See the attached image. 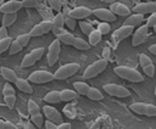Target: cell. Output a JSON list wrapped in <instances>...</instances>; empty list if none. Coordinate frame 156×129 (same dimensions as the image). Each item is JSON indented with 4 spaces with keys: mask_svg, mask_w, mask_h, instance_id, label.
I'll return each instance as SVG.
<instances>
[{
    "mask_svg": "<svg viewBox=\"0 0 156 129\" xmlns=\"http://www.w3.org/2000/svg\"><path fill=\"white\" fill-rule=\"evenodd\" d=\"M113 72L118 77H121L122 79H126V80L132 82V83H140L144 80L143 75L136 69L127 67V66H117L113 68Z\"/></svg>",
    "mask_w": 156,
    "mask_h": 129,
    "instance_id": "cell-1",
    "label": "cell"
},
{
    "mask_svg": "<svg viewBox=\"0 0 156 129\" xmlns=\"http://www.w3.org/2000/svg\"><path fill=\"white\" fill-rule=\"evenodd\" d=\"M107 67V60H98L95 62H93L90 66H88L83 73V78L84 79H90V78H94L96 77L98 74H100L101 72L105 71V68Z\"/></svg>",
    "mask_w": 156,
    "mask_h": 129,
    "instance_id": "cell-2",
    "label": "cell"
},
{
    "mask_svg": "<svg viewBox=\"0 0 156 129\" xmlns=\"http://www.w3.org/2000/svg\"><path fill=\"white\" fill-rule=\"evenodd\" d=\"M79 71V64L78 63H67V64H63L61 66L55 73H54V79H67L72 75H74L77 72Z\"/></svg>",
    "mask_w": 156,
    "mask_h": 129,
    "instance_id": "cell-3",
    "label": "cell"
},
{
    "mask_svg": "<svg viewBox=\"0 0 156 129\" xmlns=\"http://www.w3.org/2000/svg\"><path fill=\"white\" fill-rule=\"evenodd\" d=\"M104 90H105L106 94H108L111 96H116V97H128V96H130V91L127 88H124L123 85H119V84H115V83L105 84Z\"/></svg>",
    "mask_w": 156,
    "mask_h": 129,
    "instance_id": "cell-4",
    "label": "cell"
},
{
    "mask_svg": "<svg viewBox=\"0 0 156 129\" xmlns=\"http://www.w3.org/2000/svg\"><path fill=\"white\" fill-rule=\"evenodd\" d=\"M61 51V41L58 39H55L50 46H49V51H48V64L51 67L56 63V61L58 60V55Z\"/></svg>",
    "mask_w": 156,
    "mask_h": 129,
    "instance_id": "cell-5",
    "label": "cell"
},
{
    "mask_svg": "<svg viewBox=\"0 0 156 129\" xmlns=\"http://www.w3.org/2000/svg\"><path fill=\"white\" fill-rule=\"evenodd\" d=\"M29 82L35 83V84H43L51 82L54 79V74L48 72V71H34L33 73L29 74Z\"/></svg>",
    "mask_w": 156,
    "mask_h": 129,
    "instance_id": "cell-6",
    "label": "cell"
},
{
    "mask_svg": "<svg viewBox=\"0 0 156 129\" xmlns=\"http://www.w3.org/2000/svg\"><path fill=\"white\" fill-rule=\"evenodd\" d=\"M133 34V39H132V45L133 46H138L140 44H143L147 35H149V28L146 26H140L135 32L132 33Z\"/></svg>",
    "mask_w": 156,
    "mask_h": 129,
    "instance_id": "cell-7",
    "label": "cell"
},
{
    "mask_svg": "<svg viewBox=\"0 0 156 129\" xmlns=\"http://www.w3.org/2000/svg\"><path fill=\"white\" fill-rule=\"evenodd\" d=\"M133 32H134V27H132V26H124L123 24L122 27H119L118 29H116L113 32L112 39L115 40V43H119L123 39H126L127 37H129Z\"/></svg>",
    "mask_w": 156,
    "mask_h": 129,
    "instance_id": "cell-8",
    "label": "cell"
},
{
    "mask_svg": "<svg viewBox=\"0 0 156 129\" xmlns=\"http://www.w3.org/2000/svg\"><path fill=\"white\" fill-rule=\"evenodd\" d=\"M156 10V2L155 1H145V2H140L136 4L132 11H134L135 13H141V15H146V13H152Z\"/></svg>",
    "mask_w": 156,
    "mask_h": 129,
    "instance_id": "cell-9",
    "label": "cell"
},
{
    "mask_svg": "<svg viewBox=\"0 0 156 129\" xmlns=\"http://www.w3.org/2000/svg\"><path fill=\"white\" fill-rule=\"evenodd\" d=\"M91 13L95 17H98L99 19H101L102 22H115L117 19L116 15H113L107 9H96V10H93Z\"/></svg>",
    "mask_w": 156,
    "mask_h": 129,
    "instance_id": "cell-10",
    "label": "cell"
},
{
    "mask_svg": "<svg viewBox=\"0 0 156 129\" xmlns=\"http://www.w3.org/2000/svg\"><path fill=\"white\" fill-rule=\"evenodd\" d=\"M22 2L18 0H9L0 5V12L2 13H11V12H18L22 9Z\"/></svg>",
    "mask_w": 156,
    "mask_h": 129,
    "instance_id": "cell-11",
    "label": "cell"
},
{
    "mask_svg": "<svg viewBox=\"0 0 156 129\" xmlns=\"http://www.w3.org/2000/svg\"><path fill=\"white\" fill-rule=\"evenodd\" d=\"M43 111H44L45 117H48L49 120H52V122L56 123V124H60V123L62 122V117H61L60 112H58L55 107H51V106L46 105V106L43 107Z\"/></svg>",
    "mask_w": 156,
    "mask_h": 129,
    "instance_id": "cell-12",
    "label": "cell"
},
{
    "mask_svg": "<svg viewBox=\"0 0 156 129\" xmlns=\"http://www.w3.org/2000/svg\"><path fill=\"white\" fill-rule=\"evenodd\" d=\"M113 15L116 16H129L130 15V9H128L124 4H121V2H112L110 4V9H108Z\"/></svg>",
    "mask_w": 156,
    "mask_h": 129,
    "instance_id": "cell-13",
    "label": "cell"
},
{
    "mask_svg": "<svg viewBox=\"0 0 156 129\" xmlns=\"http://www.w3.org/2000/svg\"><path fill=\"white\" fill-rule=\"evenodd\" d=\"M90 15H91V10H89L88 7H84V6L76 7L73 10H69V12H68V16H71L74 19H83V18L89 17Z\"/></svg>",
    "mask_w": 156,
    "mask_h": 129,
    "instance_id": "cell-14",
    "label": "cell"
},
{
    "mask_svg": "<svg viewBox=\"0 0 156 129\" xmlns=\"http://www.w3.org/2000/svg\"><path fill=\"white\" fill-rule=\"evenodd\" d=\"M144 21V15L141 13H134L127 16V19L124 21V26H132V27H139Z\"/></svg>",
    "mask_w": 156,
    "mask_h": 129,
    "instance_id": "cell-15",
    "label": "cell"
},
{
    "mask_svg": "<svg viewBox=\"0 0 156 129\" xmlns=\"http://www.w3.org/2000/svg\"><path fill=\"white\" fill-rule=\"evenodd\" d=\"M15 85H16V88H17L20 91H22V92H27V94H32V92H33L32 85H30L29 82L26 80V79L17 78L16 82H15Z\"/></svg>",
    "mask_w": 156,
    "mask_h": 129,
    "instance_id": "cell-16",
    "label": "cell"
},
{
    "mask_svg": "<svg viewBox=\"0 0 156 129\" xmlns=\"http://www.w3.org/2000/svg\"><path fill=\"white\" fill-rule=\"evenodd\" d=\"M0 72H1V75H2V78H4L6 82H9V83H15V82H16V79H17V75H16L15 71H12L11 68L2 66V67L0 68Z\"/></svg>",
    "mask_w": 156,
    "mask_h": 129,
    "instance_id": "cell-17",
    "label": "cell"
},
{
    "mask_svg": "<svg viewBox=\"0 0 156 129\" xmlns=\"http://www.w3.org/2000/svg\"><path fill=\"white\" fill-rule=\"evenodd\" d=\"M77 96H78V94H77L76 90L65 89V90H61V91H60V100H61V101H65V102L72 101V100H74Z\"/></svg>",
    "mask_w": 156,
    "mask_h": 129,
    "instance_id": "cell-18",
    "label": "cell"
},
{
    "mask_svg": "<svg viewBox=\"0 0 156 129\" xmlns=\"http://www.w3.org/2000/svg\"><path fill=\"white\" fill-rule=\"evenodd\" d=\"M85 96H87L89 100H93V101H100V100L104 99L101 91L98 90V89H95V88H91V86H89V89H88Z\"/></svg>",
    "mask_w": 156,
    "mask_h": 129,
    "instance_id": "cell-19",
    "label": "cell"
},
{
    "mask_svg": "<svg viewBox=\"0 0 156 129\" xmlns=\"http://www.w3.org/2000/svg\"><path fill=\"white\" fill-rule=\"evenodd\" d=\"M72 45H73L77 50H89V49H90L89 43L85 41V40L82 39V38H79V37H74V40H73Z\"/></svg>",
    "mask_w": 156,
    "mask_h": 129,
    "instance_id": "cell-20",
    "label": "cell"
},
{
    "mask_svg": "<svg viewBox=\"0 0 156 129\" xmlns=\"http://www.w3.org/2000/svg\"><path fill=\"white\" fill-rule=\"evenodd\" d=\"M17 19V12H11V13H4L2 17V26L4 27H9L11 24H13Z\"/></svg>",
    "mask_w": 156,
    "mask_h": 129,
    "instance_id": "cell-21",
    "label": "cell"
},
{
    "mask_svg": "<svg viewBox=\"0 0 156 129\" xmlns=\"http://www.w3.org/2000/svg\"><path fill=\"white\" fill-rule=\"evenodd\" d=\"M88 38H89V45H90V46H91V45H98V44L101 41V34H100V32H99L98 29L91 30V32L89 33Z\"/></svg>",
    "mask_w": 156,
    "mask_h": 129,
    "instance_id": "cell-22",
    "label": "cell"
},
{
    "mask_svg": "<svg viewBox=\"0 0 156 129\" xmlns=\"http://www.w3.org/2000/svg\"><path fill=\"white\" fill-rule=\"evenodd\" d=\"M73 88H74V90L77 91L78 95H85L88 89H89V85L87 83H84V82H74L73 83Z\"/></svg>",
    "mask_w": 156,
    "mask_h": 129,
    "instance_id": "cell-23",
    "label": "cell"
},
{
    "mask_svg": "<svg viewBox=\"0 0 156 129\" xmlns=\"http://www.w3.org/2000/svg\"><path fill=\"white\" fill-rule=\"evenodd\" d=\"M44 100L46 101V102H49V103H57V102H60L61 100H60V92L58 91H49L45 96H44Z\"/></svg>",
    "mask_w": 156,
    "mask_h": 129,
    "instance_id": "cell-24",
    "label": "cell"
},
{
    "mask_svg": "<svg viewBox=\"0 0 156 129\" xmlns=\"http://www.w3.org/2000/svg\"><path fill=\"white\" fill-rule=\"evenodd\" d=\"M56 38H57L61 43H63V44H66V45H72V43H73V40H74V35H72V34L68 33L67 30H66L65 33L57 35Z\"/></svg>",
    "mask_w": 156,
    "mask_h": 129,
    "instance_id": "cell-25",
    "label": "cell"
},
{
    "mask_svg": "<svg viewBox=\"0 0 156 129\" xmlns=\"http://www.w3.org/2000/svg\"><path fill=\"white\" fill-rule=\"evenodd\" d=\"M37 62V60L29 54H27L23 58H22V62H21V68H27V67H32L34 63Z\"/></svg>",
    "mask_w": 156,
    "mask_h": 129,
    "instance_id": "cell-26",
    "label": "cell"
},
{
    "mask_svg": "<svg viewBox=\"0 0 156 129\" xmlns=\"http://www.w3.org/2000/svg\"><path fill=\"white\" fill-rule=\"evenodd\" d=\"M68 12H69V11L66 9V11H65V13H63V22H65V24L68 27V29H74L77 22H76L74 18H72L71 16H68Z\"/></svg>",
    "mask_w": 156,
    "mask_h": 129,
    "instance_id": "cell-27",
    "label": "cell"
},
{
    "mask_svg": "<svg viewBox=\"0 0 156 129\" xmlns=\"http://www.w3.org/2000/svg\"><path fill=\"white\" fill-rule=\"evenodd\" d=\"M129 108L136 114H144L145 113V103L144 102H134L129 106Z\"/></svg>",
    "mask_w": 156,
    "mask_h": 129,
    "instance_id": "cell-28",
    "label": "cell"
},
{
    "mask_svg": "<svg viewBox=\"0 0 156 129\" xmlns=\"http://www.w3.org/2000/svg\"><path fill=\"white\" fill-rule=\"evenodd\" d=\"M52 28H62L65 26V22H63V13L60 11L57 12V15L54 17L52 19Z\"/></svg>",
    "mask_w": 156,
    "mask_h": 129,
    "instance_id": "cell-29",
    "label": "cell"
},
{
    "mask_svg": "<svg viewBox=\"0 0 156 129\" xmlns=\"http://www.w3.org/2000/svg\"><path fill=\"white\" fill-rule=\"evenodd\" d=\"M22 49H23V46H22L17 40H13V41L11 43L10 49H9L7 51H9L10 55H16V54H18L20 51H22Z\"/></svg>",
    "mask_w": 156,
    "mask_h": 129,
    "instance_id": "cell-30",
    "label": "cell"
},
{
    "mask_svg": "<svg viewBox=\"0 0 156 129\" xmlns=\"http://www.w3.org/2000/svg\"><path fill=\"white\" fill-rule=\"evenodd\" d=\"M11 43H12V39H11L10 37H7V38H5V39H2V40H0V52L2 54L4 51H7V50L10 49Z\"/></svg>",
    "mask_w": 156,
    "mask_h": 129,
    "instance_id": "cell-31",
    "label": "cell"
},
{
    "mask_svg": "<svg viewBox=\"0 0 156 129\" xmlns=\"http://www.w3.org/2000/svg\"><path fill=\"white\" fill-rule=\"evenodd\" d=\"M39 26H40V28H41V30H43L44 34L51 32V29H52V27H54V26H52V21H41V22L39 23Z\"/></svg>",
    "mask_w": 156,
    "mask_h": 129,
    "instance_id": "cell-32",
    "label": "cell"
},
{
    "mask_svg": "<svg viewBox=\"0 0 156 129\" xmlns=\"http://www.w3.org/2000/svg\"><path fill=\"white\" fill-rule=\"evenodd\" d=\"M79 28H80L82 33H84V34H87V35H89V33H90L91 30H94L93 26H91L90 23H88V22H84V21L79 22Z\"/></svg>",
    "mask_w": 156,
    "mask_h": 129,
    "instance_id": "cell-33",
    "label": "cell"
},
{
    "mask_svg": "<svg viewBox=\"0 0 156 129\" xmlns=\"http://www.w3.org/2000/svg\"><path fill=\"white\" fill-rule=\"evenodd\" d=\"M4 101H5V105L10 110H12L16 103V95H6V96H4Z\"/></svg>",
    "mask_w": 156,
    "mask_h": 129,
    "instance_id": "cell-34",
    "label": "cell"
},
{
    "mask_svg": "<svg viewBox=\"0 0 156 129\" xmlns=\"http://www.w3.org/2000/svg\"><path fill=\"white\" fill-rule=\"evenodd\" d=\"M30 119H32V123H33L35 127H41V125H43V116H41L40 112L32 114V116H30Z\"/></svg>",
    "mask_w": 156,
    "mask_h": 129,
    "instance_id": "cell-35",
    "label": "cell"
},
{
    "mask_svg": "<svg viewBox=\"0 0 156 129\" xmlns=\"http://www.w3.org/2000/svg\"><path fill=\"white\" fill-rule=\"evenodd\" d=\"M145 116L147 117H154L156 116V106L152 103H145Z\"/></svg>",
    "mask_w": 156,
    "mask_h": 129,
    "instance_id": "cell-36",
    "label": "cell"
},
{
    "mask_svg": "<svg viewBox=\"0 0 156 129\" xmlns=\"http://www.w3.org/2000/svg\"><path fill=\"white\" fill-rule=\"evenodd\" d=\"M28 112H29V114L32 116V114H34V113H38V112H40V108H39V106L33 101V100H28Z\"/></svg>",
    "mask_w": 156,
    "mask_h": 129,
    "instance_id": "cell-37",
    "label": "cell"
},
{
    "mask_svg": "<svg viewBox=\"0 0 156 129\" xmlns=\"http://www.w3.org/2000/svg\"><path fill=\"white\" fill-rule=\"evenodd\" d=\"M41 1L43 0H22L21 2H22V6L23 7H37L38 5H40L41 4Z\"/></svg>",
    "mask_w": 156,
    "mask_h": 129,
    "instance_id": "cell-38",
    "label": "cell"
},
{
    "mask_svg": "<svg viewBox=\"0 0 156 129\" xmlns=\"http://www.w3.org/2000/svg\"><path fill=\"white\" fill-rule=\"evenodd\" d=\"M98 30L100 32V34H101V35L107 34V33L111 30V26H110L107 22H101V23L98 26Z\"/></svg>",
    "mask_w": 156,
    "mask_h": 129,
    "instance_id": "cell-39",
    "label": "cell"
},
{
    "mask_svg": "<svg viewBox=\"0 0 156 129\" xmlns=\"http://www.w3.org/2000/svg\"><path fill=\"white\" fill-rule=\"evenodd\" d=\"M30 38H32V37H30L29 34H21V35H18V37H17V39H16V40H17V41H18V43L24 47V46L29 43Z\"/></svg>",
    "mask_w": 156,
    "mask_h": 129,
    "instance_id": "cell-40",
    "label": "cell"
},
{
    "mask_svg": "<svg viewBox=\"0 0 156 129\" xmlns=\"http://www.w3.org/2000/svg\"><path fill=\"white\" fill-rule=\"evenodd\" d=\"M2 95L6 96V95H15V88L11 85V83H6L2 88Z\"/></svg>",
    "mask_w": 156,
    "mask_h": 129,
    "instance_id": "cell-41",
    "label": "cell"
},
{
    "mask_svg": "<svg viewBox=\"0 0 156 129\" xmlns=\"http://www.w3.org/2000/svg\"><path fill=\"white\" fill-rule=\"evenodd\" d=\"M30 55H32L37 61H39V60L41 58V56L44 55V47H37V49H33V50L30 51Z\"/></svg>",
    "mask_w": 156,
    "mask_h": 129,
    "instance_id": "cell-42",
    "label": "cell"
},
{
    "mask_svg": "<svg viewBox=\"0 0 156 129\" xmlns=\"http://www.w3.org/2000/svg\"><path fill=\"white\" fill-rule=\"evenodd\" d=\"M139 61H140V66H141V67H145V66L152 63L151 58H150L149 56H146L145 54H139Z\"/></svg>",
    "mask_w": 156,
    "mask_h": 129,
    "instance_id": "cell-43",
    "label": "cell"
},
{
    "mask_svg": "<svg viewBox=\"0 0 156 129\" xmlns=\"http://www.w3.org/2000/svg\"><path fill=\"white\" fill-rule=\"evenodd\" d=\"M143 71L147 77H154L155 75V66H154V63H150V64L143 67Z\"/></svg>",
    "mask_w": 156,
    "mask_h": 129,
    "instance_id": "cell-44",
    "label": "cell"
},
{
    "mask_svg": "<svg viewBox=\"0 0 156 129\" xmlns=\"http://www.w3.org/2000/svg\"><path fill=\"white\" fill-rule=\"evenodd\" d=\"M44 33H43V30H41V28H40V26L39 24H35L33 28H32V30L29 32V35L30 37H41Z\"/></svg>",
    "mask_w": 156,
    "mask_h": 129,
    "instance_id": "cell-45",
    "label": "cell"
},
{
    "mask_svg": "<svg viewBox=\"0 0 156 129\" xmlns=\"http://www.w3.org/2000/svg\"><path fill=\"white\" fill-rule=\"evenodd\" d=\"M48 2H49V5H50L55 11H57V12L61 11V9H62L61 0H48Z\"/></svg>",
    "mask_w": 156,
    "mask_h": 129,
    "instance_id": "cell-46",
    "label": "cell"
},
{
    "mask_svg": "<svg viewBox=\"0 0 156 129\" xmlns=\"http://www.w3.org/2000/svg\"><path fill=\"white\" fill-rule=\"evenodd\" d=\"M147 28H150V27H152V28H155L156 27V13L155 12H152V13H150V17L147 18V21H146V24H145Z\"/></svg>",
    "mask_w": 156,
    "mask_h": 129,
    "instance_id": "cell-47",
    "label": "cell"
},
{
    "mask_svg": "<svg viewBox=\"0 0 156 129\" xmlns=\"http://www.w3.org/2000/svg\"><path fill=\"white\" fill-rule=\"evenodd\" d=\"M17 127L11 122H4L0 120V129H16Z\"/></svg>",
    "mask_w": 156,
    "mask_h": 129,
    "instance_id": "cell-48",
    "label": "cell"
},
{
    "mask_svg": "<svg viewBox=\"0 0 156 129\" xmlns=\"http://www.w3.org/2000/svg\"><path fill=\"white\" fill-rule=\"evenodd\" d=\"M44 125H45V128H46V129H57V124H56V123H54L52 120H49V119L44 123Z\"/></svg>",
    "mask_w": 156,
    "mask_h": 129,
    "instance_id": "cell-49",
    "label": "cell"
},
{
    "mask_svg": "<svg viewBox=\"0 0 156 129\" xmlns=\"http://www.w3.org/2000/svg\"><path fill=\"white\" fill-rule=\"evenodd\" d=\"M7 37H9V34H7V29H6V27L1 26V27H0V40L5 39V38H7Z\"/></svg>",
    "mask_w": 156,
    "mask_h": 129,
    "instance_id": "cell-50",
    "label": "cell"
},
{
    "mask_svg": "<svg viewBox=\"0 0 156 129\" xmlns=\"http://www.w3.org/2000/svg\"><path fill=\"white\" fill-rule=\"evenodd\" d=\"M51 32H52V34H54L55 37H57V35H60V34L65 33V32H66V29H63V27H62V28H52V29H51Z\"/></svg>",
    "mask_w": 156,
    "mask_h": 129,
    "instance_id": "cell-51",
    "label": "cell"
},
{
    "mask_svg": "<svg viewBox=\"0 0 156 129\" xmlns=\"http://www.w3.org/2000/svg\"><path fill=\"white\" fill-rule=\"evenodd\" d=\"M72 128V125L69 124V123H63V122H61L60 124H57V129H71Z\"/></svg>",
    "mask_w": 156,
    "mask_h": 129,
    "instance_id": "cell-52",
    "label": "cell"
},
{
    "mask_svg": "<svg viewBox=\"0 0 156 129\" xmlns=\"http://www.w3.org/2000/svg\"><path fill=\"white\" fill-rule=\"evenodd\" d=\"M110 57V49L108 47H104V51H102V58L104 60H107Z\"/></svg>",
    "mask_w": 156,
    "mask_h": 129,
    "instance_id": "cell-53",
    "label": "cell"
},
{
    "mask_svg": "<svg viewBox=\"0 0 156 129\" xmlns=\"http://www.w3.org/2000/svg\"><path fill=\"white\" fill-rule=\"evenodd\" d=\"M149 51H150L152 55H156V45H155V44L150 45V46H149Z\"/></svg>",
    "mask_w": 156,
    "mask_h": 129,
    "instance_id": "cell-54",
    "label": "cell"
},
{
    "mask_svg": "<svg viewBox=\"0 0 156 129\" xmlns=\"http://www.w3.org/2000/svg\"><path fill=\"white\" fill-rule=\"evenodd\" d=\"M26 128H32V129H33V128H35V127H34V124H33V123H28Z\"/></svg>",
    "mask_w": 156,
    "mask_h": 129,
    "instance_id": "cell-55",
    "label": "cell"
},
{
    "mask_svg": "<svg viewBox=\"0 0 156 129\" xmlns=\"http://www.w3.org/2000/svg\"><path fill=\"white\" fill-rule=\"evenodd\" d=\"M104 2H106V4H112V2H115L116 0H102Z\"/></svg>",
    "mask_w": 156,
    "mask_h": 129,
    "instance_id": "cell-56",
    "label": "cell"
},
{
    "mask_svg": "<svg viewBox=\"0 0 156 129\" xmlns=\"http://www.w3.org/2000/svg\"><path fill=\"white\" fill-rule=\"evenodd\" d=\"M145 1H155V0H145Z\"/></svg>",
    "mask_w": 156,
    "mask_h": 129,
    "instance_id": "cell-57",
    "label": "cell"
},
{
    "mask_svg": "<svg viewBox=\"0 0 156 129\" xmlns=\"http://www.w3.org/2000/svg\"><path fill=\"white\" fill-rule=\"evenodd\" d=\"M0 55H1V52H0Z\"/></svg>",
    "mask_w": 156,
    "mask_h": 129,
    "instance_id": "cell-58",
    "label": "cell"
}]
</instances>
